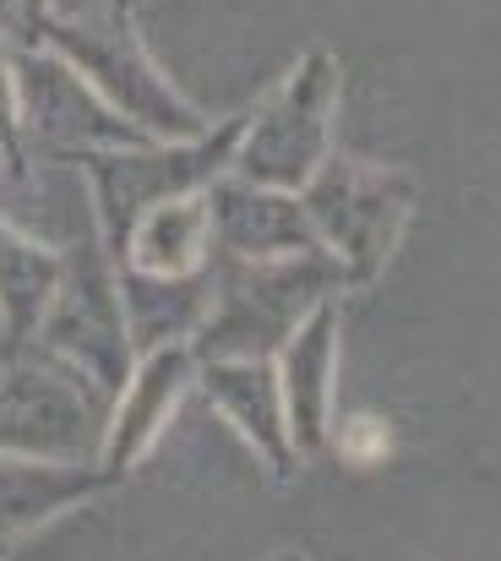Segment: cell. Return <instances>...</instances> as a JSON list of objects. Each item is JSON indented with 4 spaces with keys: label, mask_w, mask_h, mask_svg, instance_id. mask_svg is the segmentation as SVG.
Segmentation results:
<instances>
[{
    "label": "cell",
    "mask_w": 501,
    "mask_h": 561,
    "mask_svg": "<svg viewBox=\"0 0 501 561\" xmlns=\"http://www.w3.org/2000/svg\"><path fill=\"white\" fill-rule=\"evenodd\" d=\"M207 229H213V240H224L229 256H246V262L295 256V251L317 245L311 218L295 191L251 186V181H224L207 196Z\"/></svg>",
    "instance_id": "12"
},
{
    "label": "cell",
    "mask_w": 501,
    "mask_h": 561,
    "mask_svg": "<svg viewBox=\"0 0 501 561\" xmlns=\"http://www.w3.org/2000/svg\"><path fill=\"white\" fill-rule=\"evenodd\" d=\"M196 387L207 403L246 436V447L262 458L273 480H295L300 458L284 425V398H278V371L273 360H196Z\"/></svg>",
    "instance_id": "11"
},
{
    "label": "cell",
    "mask_w": 501,
    "mask_h": 561,
    "mask_svg": "<svg viewBox=\"0 0 501 561\" xmlns=\"http://www.w3.org/2000/svg\"><path fill=\"white\" fill-rule=\"evenodd\" d=\"M16 82H22L16 121H27L55 159H88V153H104V148H137L143 142V131L126 115L99 104L88 93V82L71 66L49 60V55L22 49L16 55Z\"/></svg>",
    "instance_id": "8"
},
{
    "label": "cell",
    "mask_w": 501,
    "mask_h": 561,
    "mask_svg": "<svg viewBox=\"0 0 501 561\" xmlns=\"http://www.w3.org/2000/svg\"><path fill=\"white\" fill-rule=\"evenodd\" d=\"M338 447H343L349 463H382V458L392 453V425H387L382 414H354V420L343 425Z\"/></svg>",
    "instance_id": "17"
},
{
    "label": "cell",
    "mask_w": 501,
    "mask_h": 561,
    "mask_svg": "<svg viewBox=\"0 0 501 561\" xmlns=\"http://www.w3.org/2000/svg\"><path fill=\"white\" fill-rule=\"evenodd\" d=\"M38 33L143 137H174V142H185V137L202 131L196 110L159 77V66L148 60V49L137 44V33L121 16H104V22H49V16H38Z\"/></svg>",
    "instance_id": "5"
},
{
    "label": "cell",
    "mask_w": 501,
    "mask_h": 561,
    "mask_svg": "<svg viewBox=\"0 0 501 561\" xmlns=\"http://www.w3.org/2000/svg\"><path fill=\"white\" fill-rule=\"evenodd\" d=\"M333 366H338V306L322 300L278 350V398L295 458L311 463L333 442Z\"/></svg>",
    "instance_id": "10"
},
{
    "label": "cell",
    "mask_w": 501,
    "mask_h": 561,
    "mask_svg": "<svg viewBox=\"0 0 501 561\" xmlns=\"http://www.w3.org/2000/svg\"><path fill=\"white\" fill-rule=\"evenodd\" d=\"M0 142H5V148H16V88H11L5 49H0Z\"/></svg>",
    "instance_id": "18"
},
{
    "label": "cell",
    "mask_w": 501,
    "mask_h": 561,
    "mask_svg": "<svg viewBox=\"0 0 501 561\" xmlns=\"http://www.w3.org/2000/svg\"><path fill=\"white\" fill-rule=\"evenodd\" d=\"M115 289H121V311H126L137 355L159 350V344H191V333H196V322L207 311V295H213L202 284V273L153 278V273H132V267H121Z\"/></svg>",
    "instance_id": "15"
},
{
    "label": "cell",
    "mask_w": 501,
    "mask_h": 561,
    "mask_svg": "<svg viewBox=\"0 0 501 561\" xmlns=\"http://www.w3.org/2000/svg\"><path fill=\"white\" fill-rule=\"evenodd\" d=\"M333 93H338V71L333 55H306L289 82L273 93V104L246 121L240 148H235V170L251 186H273V191H300L317 164L328 159V131H333Z\"/></svg>",
    "instance_id": "6"
},
{
    "label": "cell",
    "mask_w": 501,
    "mask_h": 561,
    "mask_svg": "<svg viewBox=\"0 0 501 561\" xmlns=\"http://www.w3.org/2000/svg\"><path fill=\"white\" fill-rule=\"evenodd\" d=\"M55 278H60V256L16 234L11 224H0V350L5 355L33 344L38 317L55 295Z\"/></svg>",
    "instance_id": "16"
},
{
    "label": "cell",
    "mask_w": 501,
    "mask_h": 561,
    "mask_svg": "<svg viewBox=\"0 0 501 561\" xmlns=\"http://www.w3.org/2000/svg\"><path fill=\"white\" fill-rule=\"evenodd\" d=\"M110 425V398L60 355L22 344L0 371V453L5 458H55L99 463Z\"/></svg>",
    "instance_id": "2"
},
{
    "label": "cell",
    "mask_w": 501,
    "mask_h": 561,
    "mask_svg": "<svg viewBox=\"0 0 501 561\" xmlns=\"http://www.w3.org/2000/svg\"><path fill=\"white\" fill-rule=\"evenodd\" d=\"M300 207L311 218V234L343 267V284H376V273L387 267L409 224L414 186L376 164L322 159L317 175L300 186Z\"/></svg>",
    "instance_id": "3"
},
{
    "label": "cell",
    "mask_w": 501,
    "mask_h": 561,
    "mask_svg": "<svg viewBox=\"0 0 501 561\" xmlns=\"http://www.w3.org/2000/svg\"><path fill=\"white\" fill-rule=\"evenodd\" d=\"M0 561H5V557H0Z\"/></svg>",
    "instance_id": "20"
},
{
    "label": "cell",
    "mask_w": 501,
    "mask_h": 561,
    "mask_svg": "<svg viewBox=\"0 0 501 561\" xmlns=\"http://www.w3.org/2000/svg\"><path fill=\"white\" fill-rule=\"evenodd\" d=\"M343 284V267L333 256L295 251L267 262H224L218 289L207 295V311L191 333L196 360H273L284 339Z\"/></svg>",
    "instance_id": "1"
},
{
    "label": "cell",
    "mask_w": 501,
    "mask_h": 561,
    "mask_svg": "<svg viewBox=\"0 0 501 561\" xmlns=\"http://www.w3.org/2000/svg\"><path fill=\"white\" fill-rule=\"evenodd\" d=\"M251 115L218 126V131H202L196 142H164V148H104V153H88V181L99 191V224H104V245L126 251V234L132 224L174 196H191V191L213 186L224 175V164L235 159L240 148V131H246Z\"/></svg>",
    "instance_id": "4"
},
{
    "label": "cell",
    "mask_w": 501,
    "mask_h": 561,
    "mask_svg": "<svg viewBox=\"0 0 501 561\" xmlns=\"http://www.w3.org/2000/svg\"><path fill=\"white\" fill-rule=\"evenodd\" d=\"M207 196H174V202H159L148 207L132 234H126V251H121V267L132 273H153V278H185L202 267L207 256Z\"/></svg>",
    "instance_id": "14"
},
{
    "label": "cell",
    "mask_w": 501,
    "mask_h": 561,
    "mask_svg": "<svg viewBox=\"0 0 501 561\" xmlns=\"http://www.w3.org/2000/svg\"><path fill=\"white\" fill-rule=\"evenodd\" d=\"M196 387V350L191 344H159V350H143L137 366L126 376V387L115 392L110 403V425H104V447H99V469L126 480L148 453L153 442L169 431L180 398Z\"/></svg>",
    "instance_id": "9"
},
{
    "label": "cell",
    "mask_w": 501,
    "mask_h": 561,
    "mask_svg": "<svg viewBox=\"0 0 501 561\" xmlns=\"http://www.w3.org/2000/svg\"><path fill=\"white\" fill-rule=\"evenodd\" d=\"M267 561H306L300 551H278V557H267Z\"/></svg>",
    "instance_id": "19"
},
{
    "label": "cell",
    "mask_w": 501,
    "mask_h": 561,
    "mask_svg": "<svg viewBox=\"0 0 501 561\" xmlns=\"http://www.w3.org/2000/svg\"><path fill=\"white\" fill-rule=\"evenodd\" d=\"M33 344L60 355L66 366H77L110 403L126 387V376L137 366V344H132L115 278L104 267H93L88 251L60 262V278H55V295H49L44 317H38Z\"/></svg>",
    "instance_id": "7"
},
{
    "label": "cell",
    "mask_w": 501,
    "mask_h": 561,
    "mask_svg": "<svg viewBox=\"0 0 501 561\" xmlns=\"http://www.w3.org/2000/svg\"><path fill=\"white\" fill-rule=\"evenodd\" d=\"M115 485V474H104L99 463H55V458H5L0 453V557L44 529L49 518L99 502Z\"/></svg>",
    "instance_id": "13"
}]
</instances>
